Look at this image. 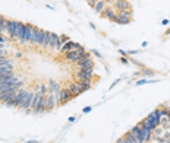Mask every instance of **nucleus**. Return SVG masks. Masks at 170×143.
Instances as JSON below:
<instances>
[{
  "instance_id": "nucleus-1",
  "label": "nucleus",
  "mask_w": 170,
  "mask_h": 143,
  "mask_svg": "<svg viewBox=\"0 0 170 143\" xmlns=\"http://www.w3.org/2000/svg\"><path fill=\"white\" fill-rule=\"evenodd\" d=\"M23 32V23L18 21H11L9 19V35L13 40H21V35Z\"/></svg>"
},
{
  "instance_id": "nucleus-2",
  "label": "nucleus",
  "mask_w": 170,
  "mask_h": 143,
  "mask_svg": "<svg viewBox=\"0 0 170 143\" xmlns=\"http://www.w3.org/2000/svg\"><path fill=\"white\" fill-rule=\"evenodd\" d=\"M87 54V50H85V47H82V45H79L76 50H72V51H69V53H66V60L68 61H70V63H76L78 60H79L82 55Z\"/></svg>"
},
{
  "instance_id": "nucleus-3",
  "label": "nucleus",
  "mask_w": 170,
  "mask_h": 143,
  "mask_svg": "<svg viewBox=\"0 0 170 143\" xmlns=\"http://www.w3.org/2000/svg\"><path fill=\"white\" fill-rule=\"evenodd\" d=\"M76 82L79 80H92L94 77V69H78V72L73 75Z\"/></svg>"
},
{
  "instance_id": "nucleus-4",
  "label": "nucleus",
  "mask_w": 170,
  "mask_h": 143,
  "mask_svg": "<svg viewBox=\"0 0 170 143\" xmlns=\"http://www.w3.org/2000/svg\"><path fill=\"white\" fill-rule=\"evenodd\" d=\"M60 91H62V85H60L59 82H56V80L50 79V80H48V92H51V94L56 97L57 107H60Z\"/></svg>"
},
{
  "instance_id": "nucleus-5",
  "label": "nucleus",
  "mask_w": 170,
  "mask_h": 143,
  "mask_svg": "<svg viewBox=\"0 0 170 143\" xmlns=\"http://www.w3.org/2000/svg\"><path fill=\"white\" fill-rule=\"evenodd\" d=\"M75 64H76L78 69H94V61H92V58L90 57L88 53H87L85 55H82Z\"/></svg>"
},
{
  "instance_id": "nucleus-6",
  "label": "nucleus",
  "mask_w": 170,
  "mask_h": 143,
  "mask_svg": "<svg viewBox=\"0 0 170 143\" xmlns=\"http://www.w3.org/2000/svg\"><path fill=\"white\" fill-rule=\"evenodd\" d=\"M101 15V18H104V19H109V21H112V22H114L116 21V18H117V13H116V10H114L113 4H109L104 10L100 13Z\"/></svg>"
},
{
  "instance_id": "nucleus-7",
  "label": "nucleus",
  "mask_w": 170,
  "mask_h": 143,
  "mask_svg": "<svg viewBox=\"0 0 170 143\" xmlns=\"http://www.w3.org/2000/svg\"><path fill=\"white\" fill-rule=\"evenodd\" d=\"M73 98H75V97H73V94L70 92V89L69 88H62V91H60V105L68 104L69 101H72Z\"/></svg>"
},
{
  "instance_id": "nucleus-8",
  "label": "nucleus",
  "mask_w": 170,
  "mask_h": 143,
  "mask_svg": "<svg viewBox=\"0 0 170 143\" xmlns=\"http://www.w3.org/2000/svg\"><path fill=\"white\" fill-rule=\"evenodd\" d=\"M31 29H32V25L23 23V32H22V35H21V40H19L21 44L29 43V40H31Z\"/></svg>"
},
{
  "instance_id": "nucleus-9",
  "label": "nucleus",
  "mask_w": 170,
  "mask_h": 143,
  "mask_svg": "<svg viewBox=\"0 0 170 143\" xmlns=\"http://www.w3.org/2000/svg\"><path fill=\"white\" fill-rule=\"evenodd\" d=\"M56 107H57L56 97H54L51 92H47V95H45V110H47V111H53Z\"/></svg>"
},
{
  "instance_id": "nucleus-10",
  "label": "nucleus",
  "mask_w": 170,
  "mask_h": 143,
  "mask_svg": "<svg viewBox=\"0 0 170 143\" xmlns=\"http://www.w3.org/2000/svg\"><path fill=\"white\" fill-rule=\"evenodd\" d=\"M32 97H34V92H29V91H28V94H26V97H25V99H23V102L21 104L19 110L26 111V112H31V104H32Z\"/></svg>"
},
{
  "instance_id": "nucleus-11",
  "label": "nucleus",
  "mask_w": 170,
  "mask_h": 143,
  "mask_svg": "<svg viewBox=\"0 0 170 143\" xmlns=\"http://www.w3.org/2000/svg\"><path fill=\"white\" fill-rule=\"evenodd\" d=\"M139 136H141V139L144 140V143H147L153 139V130H150L145 126H141V124H139Z\"/></svg>"
},
{
  "instance_id": "nucleus-12",
  "label": "nucleus",
  "mask_w": 170,
  "mask_h": 143,
  "mask_svg": "<svg viewBox=\"0 0 170 143\" xmlns=\"http://www.w3.org/2000/svg\"><path fill=\"white\" fill-rule=\"evenodd\" d=\"M113 7H114V10H116V13H117V12L125 10V9H131L132 6H131V3L128 0H116L113 3Z\"/></svg>"
},
{
  "instance_id": "nucleus-13",
  "label": "nucleus",
  "mask_w": 170,
  "mask_h": 143,
  "mask_svg": "<svg viewBox=\"0 0 170 143\" xmlns=\"http://www.w3.org/2000/svg\"><path fill=\"white\" fill-rule=\"evenodd\" d=\"M117 16L122 18V19H125V21L132 22V21H134V9L131 7V9H125V10L117 12Z\"/></svg>"
},
{
  "instance_id": "nucleus-14",
  "label": "nucleus",
  "mask_w": 170,
  "mask_h": 143,
  "mask_svg": "<svg viewBox=\"0 0 170 143\" xmlns=\"http://www.w3.org/2000/svg\"><path fill=\"white\" fill-rule=\"evenodd\" d=\"M147 118L151 121L153 124H156V126H160V123H161V117H160V108H156V110L153 111L151 114H148Z\"/></svg>"
},
{
  "instance_id": "nucleus-15",
  "label": "nucleus",
  "mask_w": 170,
  "mask_h": 143,
  "mask_svg": "<svg viewBox=\"0 0 170 143\" xmlns=\"http://www.w3.org/2000/svg\"><path fill=\"white\" fill-rule=\"evenodd\" d=\"M16 92H18V91H15V89L8 91V92H2V94H0V102H2V104H6L8 101H11V99L16 95Z\"/></svg>"
},
{
  "instance_id": "nucleus-16",
  "label": "nucleus",
  "mask_w": 170,
  "mask_h": 143,
  "mask_svg": "<svg viewBox=\"0 0 170 143\" xmlns=\"http://www.w3.org/2000/svg\"><path fill=\"white\" fill-rule=\"evenodd\" d=\"M79 47V44L78 43H75V41H70L69 40L66 44L63 45V48H62V51H60V54H66V53H69V51H72V50H76Z\"/></svg>"
},
{
  "instance_id": "nucleus-17",
  "label": "nucleus",
  "mask_w": 170,
  "mask_h": 143,
  "mask_svg": "<svg viewBox=\"0 0 170 143\" xmlns=\"http://www.w3.org/2000/svg\"><path fill=\"white\" fill-rule=\"evenodd\" d=\"M68 88L70 89V92L73 94V97H78V95H81L82 94V91H81L79 85H78V82H70L68 85Z\"/></svg>"
},
{
  "instance_id": "nucleus-18",
  "label": "nucleus",
  "mask_w": 170,
  "mask_h": 143,
  "mask_svg": "<svg viewBox=\"0 0 170 143\" xmlns=\"http://www.w3.org/2000/svg\"><path fill=\"white\" fill-rule=\"evenodd\" d=\"M107 6H109L107 0H98V3H97V4H95L92 9H94V12H95V13H101V12L104 10Z\"/></svg>"
},
{
  "instance_id": "nucleus-19",
  "label": "nucleus",
  "mask_w": 170,
  "mask_h": 143,
  "mask_svg": "<svg viewBox=\"0 0 170 143\" xmlns=\"http://www.w3.org/2000/svg\"><path fill=\"white\" fill-rule=\"evenodd\" d=\"M131 133L134 134L136 143H144V140H142V139H141V136H139V124L134 126V127H132V130H131Z\"/></svg>"
},
{
  "instance_id": "nucleus-20",
  "label": "nucleus",
  "mask_w": 170,
  "mask_h": 143,
  "mask_svg": "<svg viewBox=\"0 0 170 143\" xmlns=\"http://www.w3.org/2000/svg\"><path fill=\"white\" fill-rule=\"evenodd\" d=\"M139 73H141L144 77H153L154 75H156V72H154L153 69H148V67H142Z\"/></svg>"
},
{
  "instance_id": "nucleus-21",
  "label": "nucleus",
  "mask_w": 170,
  "mask_h": 143,
  "mask_svg": "<svg viewBox=\"0 0 170 143\" xmlns=\"http://www.w3.org/2000/svg\"><path fill=\"white\" fill-rule=\"evenodd\" d=\"M57 40H59V35L54 32H51V35H50V43H48V48H50V50H54Z\"/></svg>"
},
{
  "instance_id": "nucleus-22",
  "label": "nucleus",
  "mask_w": 170,
  "mask_h": 143,
  "mask_svg": "<svg viewBox=\"0 0 170 143\" xmlns=\"http://www.w3.org/2000/svg\"><path fill=\"white\" fill-rule=\"evenodd\" d=\"M35 92L38 94V95H45L47 92H48V88H47V85L45 83H40L37 89H35Z\"/></svg>"
},
{
  "instance_id": "nucleus-23",
  "label": "nucleus",
  "mask_w": 170,
  "mask_h": 143,
  "mask_svg": "<svg viewBox=\"0 0 170 143\" xmlns=\"http://www.w3.org/2000/svg\"><path fill=\"white\" fill-rule=\"evenodd\" d=\"M122 139H123V142H125V143H136L135 142V137H134V134H132L131 132L125 133V134L122 136Z\"/></svg>"
},
{
  "instance_id": "nucleus-24",
  "label": "nucleus",
  "mask_w": 170,
  "mask_h": 143,
  "mask_svg": "<svg viewBox=\"0 0 170 143\" xmlns=\"http://www.w3.org/2000/svg\"><path fill=\"white\" fill-rule=\"evenodd\" d=\"M139 124H141V126H145V127H147V129H150V130H154L156 127H159V126H156V124H153V123H151V121L148 120V118H144V120L141 121Z\"/></svg>"
},
{
  "instance_id": "nucleus-25",
  "label": "nucleus",
  "mask_w": 170,
  "mask_h": 143,
  "mask_svg": "<svg viewBox=\"0 0 170 143\" xmlns=\"http://www.w3.org/2000/svg\"><path fill=\"white\" fill-rule=\"evenodd\" d=\"M37 34H38V26H32V29H31V40H29L31 44H37Z\"/></svg>"
},
{
  "instance_id": "nucleus-26",
  "label": "nucleus",
  "mask_w": 170,
  "mask_h": 143,
  "mask_svg": "<svg viewBox=\"0 0 170 143\" xmlns=\"http://www.w3.org/2000/svg\"><path fill=\"white\" fill-rule=\"evenodd\" d=\"M44 29L38 28V34H37V44L38 45H43V41H44Z\"/></svg>"
},
{
  "instance_id": "nucleus-27",
  "label": "nucleus",
  "mask_w": 170,
  "mask_h": 143,
  "mask_svg": "<svg viewBox=\"0 0 170 143\" xmlns=\"http://www.w3.org/2000/svg\"><path fill=\"white\" fill-rule=\"evenodd\" d=\"M50 35H51V32H50V31H45V32H44V41H43V47H45V48H48V43H50Z\"/></svg>"
},
{
  "instance_id": "nucleus-28",
  "label": "nucleus",
  "mask_w": 170,
  "mask_h": 143,
  "mask_svg": "<svg viewBox=\"0 0 170 143\" xmlns=\"http://www.w3.org/2000/svg\"><path fill=\"white\" fill-rule=\"evenodd\" d=\"M145 83H148L147 77H142V79H139V80H136V82H135L136 86H141V85H145Z\"/></svg>"
},
{
  "instance_id": "nucleus-29",
  "label": "nucleus",
  "mask_w": 170,
  "mask_h": 143,
  "mask_svg": "<svg viewBox=\"0 0 170 143\" xmlns=\"http://www.w3.org/2000/svg\"><path fill=\"white\" fill-rule=\"evenodd\" d=\"M114 22L117 23V25H128V23H129V21H125V19H122V18H119V16H117Z\"/></svg>"
},
{
  "instance_id": "nucleus-30",
  "label": "nucleus",
  "mask_w": 170,
  "mask_h": 143,
  "mask_svg": "<svg viewBox=\"0 0 170 143\" xmlns=\"http://www.w3.org/2000/svg\"><path fill=\"white\" fill-rule=\"evenodd\" d=\"M87 3H88V6H91V7H94L97 3H98V0H87Z\"/></svg>"
},
{
  "instance_id": "nucleus-31",
  "label": "nucleus",
  "mask_w": 170,
  "mask_h": 143,
  "mask_svg": "<svg viewBox=\"0 0 170 143\" xmlns=\"http://www.w3.org/2000/svg\"><path fill=\"white\" fill-rule=\"evenodd\" d=\"M60 40H62V43H63V44H66V43L69 41V37H68V35H60Z\"/></svg>"
},
{
  "instance_id": "nucleus-32",
  "label": "nucleus",
  "mask_w": 170,
  "mask_h": 143,
  "mask_svg": "<svg viewBox=\"0 0 170 143\" xmlns=\"http://www.w3.org/2000/svg\"><path fill=\"white\" fill-rule=\"evenodd\" d=\"M120 63H122V64H129V60H128L126 57H120Z\"/></svg>"
},
{
  "instance_id": "nucleus-33",
  "label": "nucleus",
  "mask_w": 170,
  "mask_h": 143,
  "mask_svg": "<svg viewBox=\"0 0 170 143\" xmlns=\"http://www.w3.org/2000/svg\"><path fill=\"white\" fill-rule=\"evenodd\" d=\"M120 80H122V79H116V80H114L113 83H112V85H110V88H109V89L114 88V86H116V85H117V83H119V82H120Z\"/></svg>"
},
{
  "instance_id": "nucleus-34",
  "label": "nucleus",
  "mask_w": 170,
  "mask_h": 143,
  "mask_svg": "<svg viewBox=\"0 0 170 143\" xmlns=\"http://www.w3.org/2000/svg\"><path fill=\"white\" fill-rule=\"evenodd\" d=\"M92 54H95V55H97V57H98V58H103V55L100 54V53H98L97 50H92Z\"/></svg>"
},
{
  "instance_id": "nucleus-35",
  "label": "nucleus",
  "mask_w": 170,
  "mask_h": 143,
  "mask_svg": "<svg viewBox=\"0 0 170 143\" xmlns=\"http://www.w3.org/2000/svg\"><path fill=\"white\" fill-rule=\"evenodd\" d=\"M91 110H92V107H87V108H84V110H82V112H84V114H87V112H90Z\"/></svg>"
},
{
  "instance_id": "nucleus-36",
  "label": "nucleus",
  "mask_w": 170,
  "mask_h": 143,
  "mask_svg": "<svg viewBox=\"0 0 170 143\" xmlns=\"http://www.w3.org/2000/svg\"><path fill=\"white\" fill-rule=\"evenodd\" d=\"M119 54L122 55V57H126V54H128V53H126V51H123V50H120V48H119Z\"/></svg>"
},
{
  "instance_id": "nucleus-37",
  "label": "nucleus",
  "mask_w": 170,
  "mask_h": 143,
  "mask_svg": "<svg viewBox=\"0 0 170 143\" xmlns=\"http://www.w3.org/2000/svg\"><path fill=\"white\" fill-rule=\"evenodd\" d=\"M21 57H22V53H21V51L15 53V58H21Z\"/></svg>"
},
{
  "instance_id": "nucleus-38",
  "label": "nucleus",
  "mask_w": 170,
  "mask_h": 143,
  "mask_svg": "<svg viewBox=\"0 0 170 143\" xmlns=\"http://www.w3.org/2000/svg\"><path fill=\"white\" fill-rule=\"evenodd\" d=\"M75 121H76V117H75V115L69 117V123H75Z\"/></svg>"
},
{
  "instance_id": "nucleus-39",
  "label": "nucleus",
  "mask_w": 170,
  "mask_h": 143,
  "mask_svg": "<svg viewBox=\"0 0 170 143\" xmlns=\"http://www.w3.org/2000/svg\"><path fill=\"white\" fill-rule=\"evenodd\" d=\"M136 53H138V50H131V51H128V54H129V55L136 54Z\"/></svg>"
},
{
  "instance_id": "nucleus-40",
  "label": "nucleus",
  "mask_w": 170,
  "mask_h": 143,
  "mask_svg": "<svg viewBox=\"0 0 170 143\" xmlns=\"http://www.w3.org/2000/svg\"><path fill=\"white\" fill-rule=\"evenodd\" d=\"M161 23H163V25H166V26H167V25H169V19H163V21H161Z\"/></svg>"
},
{
  "instance_id": "nucleus-41",
  "label": "nucleus",
  "mask_w": 170,
  "mask_h": 143,
  "mask_svg": "<svg viewBox=\"0 0 170 143\" xmlns=\"http://www.w3.org/2000/svg\"><path fill=\"white\" fill-rule=\"evenodd\" d=\"M114 143H125V142H123V139H122V137H119V139H117Z\"/></svg>"
},
{
  "instance_id": "nucleus-42",
  "label": "nucleus",
  "mask_w": 170,
  "mask_h": 143,
  "mask_svg": "<svg viewBox=\"0 0 170 143\" xmlns=\"http://www.w3.org/2000/svg\"><path fill=\"white\" fill-rule=\"evenodd\" d=\"M114 1H116V0H107V3H109V4H113Z\"/></svg>"
},
{
  "instance_id": "nucleus-43",
  "label": "nucleus",
  "mask_w": 170,
  "mask_h": 143,
  "mask_svg": "<svg viewBox=\"0 0 170 143\" xmlns=\"http://www.w3.org/2000/svg\"><path fill=\"white\" fill-rule=\"evenodd\" d=\"M151 143H161V142H160L159 139H154V140H153V142H151Z\"/></svg>"
},
{
  "instance_id": "nucleus-44",
  "label": "nucleus",
  "mask_w": 170,
  "mask_h": 143,
  "mask_svg": "<svg viewBox=\"0 0 170 143\" xmlns=\"http://www.w3.org/2000/svg\"><path fill=\"white\" fill-rule=\"evenodd\" d=\"M0 18H2V16H0Z\"/></svg>"
},
{
  "instance_id": "nucleus-45",
  "label": "nucleus",
  "mask_w": 170,
  "mask_h": 143,
  "mask_svg": "<svg viewBox=\"0 0 170 143\" xmlns=\"http://www.w3.org/2000/svg\"><path fill=\"white\" fill-rule=\"evenodd\" d=\"M85 1H87V0H85Z\"/></svg>"
}]
</instances>
